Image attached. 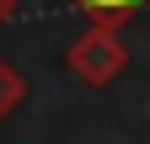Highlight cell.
I'll return each mask as SVG.
<instances>
[{
  "instance_id": "obj_1",
  "label": "cell",
  "mask_w": 150,
  "mask_h": 144,
  "mask_svg": "<svg viewBox=\"0 0 150 144\" xmlns=\"http://www.w3.org/2000/svg\"><path fill=\"white\" fill-rule=\"evenodd\" d=\"M64 64L70 75L91 85V91H102V85H112L129 69V43H123V22H91L81 38H75L64 48Z\"/></svg>"
},
{
  "instance_id": "obj_2",
  "label": "cell",
  "mask_w": 150,
  "mask_h": 144,
  "mask_svg": "<svg viewBox=\"0 0 150 144\" xmlns=\"http://www.w3.org/2000/svg\"><path fill=\"white\" fill-rule=\"evenodd\" d=\"M22 101H27V75L11 59H0V117H11Z\"/></svg>"
},
{
  "instance_id": "obj_3",
  "label": "cell",
  "mask_w": 150,
  "mask_h": 144,
  "mask_svg": "<svg viewBox=\"0 0 150 144\" xmlns=\"http://www.w3.org/2000/svg\"><path fill=\"white\" fill-rule=\"evenodd\" d=\"M81 11H91V22H123V16H134L145 0H75Z\"/></svg>"
},
{
  "instance_id": "obj_4",
  "label": "cell",
  "mask_w": 150,
  "mask_h": 144,
  "mask_svg": "<svg viewBox=\"0 0 150 144\" xmlns=\"http://www.w3.org/2000/svg\"><path fill=\"white\" fill-rule=\"evenodd\" d=\"M11 16H16V0H0V27H6Z\"/></svg>"
}]
</instances>
